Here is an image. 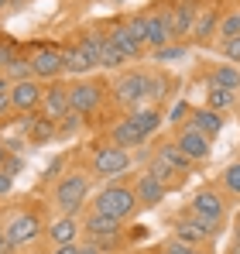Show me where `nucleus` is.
<instances>
[{"mask_svg":"<svg viewBox=\"0 0 240 254\" xmlns=\"http://www.w3.org/2000/svg\"><path fill=\"white\" fill-rule=\"evenodd\" d=\"M62 52V62H65V72L72 76H89L93 69H100V31H79V38L59 48Z\"/></svg>","mask_w":240,"mask_h":254,"instance_id":"1","label":"nucleus"},{"mask_svg":"<svg viewBox=\"0 0 240 254\" xmlns=\"http://www.w3.org/2000/svg\"><path fill=\"white\" fill-rule=\"evenodd\" d=\"M137 206H141L137 192L127 182H110L93 196V213H103V216H114V220H130L137 213Z\"/></svg>","mask_w":240,"mask_h":254,"instance_id":"2","label":"nucleus"},{"mask_svg":"<svg viewBox=\"0 0 240 254\" xmlns=\"http://www.w3.org/2000/svg\"><path fill=\"white\" fill-rule=\"evenodd\" d=\"M86 199H89V175L79 169L65 172L52 189V203H55V210L62 216H76L86 206Z\"/></svg>","mask_w":240,"mask_h":254,"instance_id":"3","label":"nucleus"},{"mask_svg":"<svg viewBox=\"0 0 240 254\" xmlns=\"http://www.w3.org/2000/svg\"><path fill=\"white\" fill-rule=\"evenodd\" d=\"M148 93H151V72H141V69H130V72H120L114 86H110V96L117 107L127 110H137L148 103Z\"/></svg>","mask_w":240,"mask_h":254,"instance_id":"4","label":"nucleus"},{"mask_svg":"<svg viewBox=\"0 0 240 254\" xmlns=\"http://www.w3.org/2000/svg\"><path fill=\"white\" fill-rule=\"evenodd\" d=\"M103 100H107V83H100V79L82 76L76 83H69V103H72V114H79V117H93L103 107Z\"/></svg>","mask_w":240,"mask_h":254,"instance_id":"5","label":"nucleus"},{"mask_svg":"<svg viewBox=\"0 0 240 254\" xmlns=\"http://www.w3.org/2000/svg\"><path fill=\"white\" fill-rule=\"evenodd\" d=\"M3 234H7V241L14 244V248H24V244H35L41 234H45V223H41V216L35 210H17L10 213L3 223Z\"/></svg>","mask_w":240,"mask_h":254,"instance_id":"6","label":"nucleus"},{"mask_svg":"<svg viewBox=\"0 0 240 254\" xmlns=\"http://www.w3.org/2000/svg\"><path fill=\"white\" fill-rule=\"evenodd\" d=\"M127 169H130V151H123L117 144H100L89 158V172L96 179H120Z\"/></svg>","mask_w":240,"mask_h":254,"instance_id":"7","label":"nucleus"},{"mask_svg":"<svg viewBox=\"0 0 240 254\" xmlns=\"http://www.w3.org/2000/svg\"><path fill=\"white\" fill-rule=\"evenodd\" d=\"M144 21H148V48H165V45L175 42V24H172V7L158 3L151 10H144Z\"/></svg>","mask_w":240,"mask_h":254,"instance_id":"8","label":"nucleus"},{"mask_svg":"<svg viewBox=\"0 0 240 254\" xmlns=\"http://www.w3.org/2000/svg\"><path fill=\"white\" fill-rule=\"evenodd\" d=\"M189 213L192 216H202V220H213V223H223L227 220V199H223L220 189L202 186L199 192L189 199Z\"/></svg>","mask_w":240,"mask_h":254,"instance_id":"9","label":"nucleus"},{"mask_svg":"<svg viewBox=\"0 0 240 254\" xmlns=\"http://www.w3.org/2000/svg\"><path fill=\"white\" fill-rule=\"evenodd\" d=\"M31 72H35V79H45V83H55V79H62L65 76V62H62V52L59 48H52V45H41L31 52Z\"/></svg>","mask_w":240,"mask_h":254,"instance_id":"10","label":"nucleus"},{"mask_svg":"<svg viewBox=\"0 0 240 254\" xmlns=\"http://www.w3.org/2000/svg\"><path fill=\"white\" fill-rule=\"evenodd\" d=\"M72 114V103H69V83H62V79H55V83L45 86V96H41V117H48V121H62V117H69Z\"/></svg>","mask_w":240,"mask_h":254,"instance_id":"11","label":"nucleus"},{"mask_svg":"<svg viewBox=\"0 0 240 254\" xmlns=\"http://www.w3.org/2000/svg\"><path fill=\"white\" fill-rule=\"evenodd\" d=\"M220 17H223V10H220L216 3H202L199 14H196V24H192V31H189V42H185V45H209L216 35H220Z\"/></svg>","mask_w":240,"mask_h":254,"instance_id":"12","label":"nucleus"},{"mask_svg":"<svg viewBox=\"0 0 240 254\" xmlns=\"http://www.w3.org/2000/svg\"><path fill=\"white\" fill-rule=\"evenodd\" d=\"M175 144L192 158V162H206L213 155V137H206L202 130H196L192 124H179L175 130Z\"/></svg>","mask_w":240,"mask_h":254,"instance_id":"13","label":"nucleus"},{"mask_svg":"<svg viewBox=\"0 0 240 254\" xmlns=\"http://www.w3.org/2000/svg\"><path fill=\"white\" fill-rule=\"evenodd\" d=\"M41 96H45V86L38 79L10 83V103H14L17 114H35V110H41Z\"/></svg>","mask_w":240,"mask_h":254,"instance_id":"14","label":"nucleus"},{"mask_svg":"<svg viewBox=\"0 0 240 254\" xmlns=\"http://www.w3.org/2000/svg\"><path fill=\"white\" fill-rule=\"evenodd\" d=\"M103 31H107V35L114 38V45L127 55V62H130V59H141V55L148 52V45L141 42L130 28H127V21H123V17H120V21H110V24H103Z\"/></svg>","mask_w":240,"mask_h":254,"instance_id":"15","label":"nucleus"},{"mask_svg":"<svg viewBox=\"0 0 240 254\" xmlns=\"http://www.w3.org/2000/svg\"><path fill=\"white\" fill-rule=\"evenodd\" d=\"M134 192H137V203H141L144 210H155V206H161V203L168 199V186L158 182L148 169L134 179Z\"/></svg>","mask_w":240,"mask_h":254,"instance_id":"16","label":"nucleus"},{"mask_svg":"<svg viewBox=\"0 0 240 254\" xmlns=\"http://www.w3.org/2000/svg\"><path fill=\"white\" fill-rule=\"evenodd\" d=\"M172 7V24H175V42H189V31L196 24V14H199V0H168Z\"/></svg>","mask_w":240,"mask_h":254,"instance_id":"17","label":"nucleus"},{"mask_svg":"<svg viewBox=\"0 0 240 254\" xmlns=\"http://www.w3.org/2000/svg\"><path fill=\"white\" fill-rule=\"evenodd\" d=\"M82 230H86V237H89V244L93 241H107V237H123V220H114V216H103V213H86V220H82Z\"/></svg>","mask_w":240,"mask_h":254,"instance_id":"18","label":"nucleus"},{"mask_svg":"<svg viewBox=\"0 0 240 254\" xmlns=\"http://www.w3.org/2000/svg\"><path fill=\"white\" fill-rule=\"evenodd\" d=\"M79 230H82V223L76 220V216H55L48 227H45V234H48V241H52V248L55 244H76V237H79Z\"/></svg>","mask_w":240,"mask_h":254,"instance_id":"19","label":"nucleus"},{"mask_svg":"<svg viewBox=\"0 0 240 254\" xmlns=\"http://www.w3.org/2000/svg\"><path fill=\"white\" fill-rule=\"evenodd\" d=\"M155 158H158V162H165L168 169L175 172V175H182V179H185V175L192 172V165H196V162H192V158H189V155H185V151H182L175 141H165V144H158Z\"/></svg>","mask_w":240,"mask_h":254,"instance_id":"20","label":"nucleus"},{"mask_svg":"<svg viewBox=\"0 0 240 254\" xmlns=\"http://www.w3.org/2000/svg\"><path fill=\"white\" fill-rule=\"evenodd\" d=\"M189 124L202 130L206 137H216V134H223V127H227V117L223 114H216V110H209V107H196L192 114H189Z\"/></svg>","mask_w":240,"mask_h":254,"instance_id":"21","label":"nucleus"},{"mask_svg":"<svg viewBox=\"0 0 240 254\" xmlns=\"http://www.w3.org/2000/svg\"><path fill=\"white\" fill-rule=\"evenodd\" d=\"M144 141H148V137H144L137 127L130 124L127 117H123V121H117V124L110 127V144H117V148H123V151H130V148H141Z\"/></svg>","mask_w":240,"mask_h":254,"instance_id":"22","label":"nucleus"},{"mask_svg":"<svg viewBox=\"0 0 240 254\" xmlns=\"http://www.w3.org/2000/svg\"><path fill=\"white\" fill-rule=\"evenodd\" d=\"M127 121H130V124L137 127V130H141L144 137H151V134H155V130L161 127V121H165V117H161V110H158V107L144 103V107L130 110V114H127Z\"/></svg>","mask_w":240,"mask_h":254,"instance_id":"23","label":"nucleus"},{"mask_svg":"<svg viewBox=\"0 0 240 254\" xmlns=\"http://www.w3.org/2000/svg\"><path fill=\"white\" fill-rule=\"evenodd\" d=\"M24 130H28V141H31V144H48V141L59 137V124L48 121V117H35V114H31V121L24 124Z\"/></svg>","mask_w":240,"mask_h":254,"instance_id":"24","label":"nucleus"},{"mask_svg":"<svg viewBox=\"0 0 240 254\" xmlns=\"http://www.w3.org/2000/svg\"><path fill=\"white\" fill-rule=\"evenodd\" d=\"M3 76H7L10 83H21V79H35V72H31V55H14V52L7 48Z\"/></svg>","mask_w":240,"mask_h":254,"instance_id":"25","label":"nucleus"},{"mask_svg":"<svg viewBox=\"0 0 240 254\" xmlns=\"http://www.w3.org/2000/svg\"><path fill=\"white\" fill-rule=\"evenodd\" d=\"M123 62H127V55L114 45L107 31H100V69H120Z\"/></svg>","mask_w":240,"mask_h":254,"instance_id":"26","label":"nucleus"},{"mask_svg":"<svg viewBox=\"0 0 240 254\" xmlns=\"http://www.w3.org/2000/svg\"><path fill=\"white\" fill-rule=\"evenodd\" d=\"M209 86H220V89L237 93V89H240V69H237V65H230V62L216 65V69L209 72Z\"/></svg>","mask_w":240,"mask_h":254,"instance_id":"27","label":"nucleus"},{"mask_svg":"<svg viewBox=\"0 0 240 254\" xmlns=\"http://www.w3.org/2000/svg\"><path fill=\"white\" fill-rule=\"evenodd\" d=\"M234 103H237V93H230V89H220V86H209V89H206V107H209V110L223 114V110H230Z\"/></svg>","mask_w":240,"mask_h":254,"instance_id":"28","label":"nucleus"},{"mask_svg":"<svg viewBox=\"0 0 240 254\" xmlns=\"http://www.w3.org/2000/svg\"><path fill=\"white\" fill-rule=\"evenodd\" d=\"M220 42H230V38H240V7H230V10H223V17H220V35H216Z\"/></svg>","mask_w":240,"mask_h":254,"instance_id":"29","label":"nucleus"},{"mask_svg":"<svg viewBox=\"0 0 240 254\" xmlns=\"http://www.w3.org/2000/svg\"><path fill=\"white\" fill-rule=\"evenodd\" d=\"M148 172H151V175H155V179H158V182H165V186H168V189H175V186H179V182H182V175H175V172L168 169V165H165V162H158V158H151V165H148Z\"/></svg>","mask_w":240,"mask_h":254,"instance_id":"30","label":"nucleus"},{"mask_svg":"<svg viewBox=\"0 0 240 254\" xmlns=\"http://www.w3.org/2000/svg\"><path fill=\"white\" fill-rule=\"evenodd\" d=\"M185 55H189V45H175V42L151 52V59H155V62H175V59H185Z\"/></svg>","mask_w":240,"mask_h":254,"instance_id":"31","label":"nucleus"},{"mask_svg":"<svg viewBox=\"0 0 240 254\" xmlns=\"http://www.w3.org/2000/svg\"><path fill=\"white\" fill-rule=\"evenodd\" d=\"M168 254H209L206 248H196V244H185V241H179V237H168L165 244H161Z\"/></svg>","mask_w":240,"mask_h":254,"instance_id":"32","label":"nucleus"},{"mask_svg":"<svg viewBox=\"0 0 240 254\" xmlns=\"http://www.w3.org/2000/svg\"><path fill=\"white\" fill-rule=\"evenodd\" d=\"M223 189H227L230 196H240V162H234L230 169L223 172Z\"/></svg>","mask_w":240,"mask_h":254,"instance_id":"33","label":"nucleus"},{"mask_svg":"<svg viewBox=\"0 0 240 254\" xmlns=\"http://www.w3.org/2000/svg\"><path fill=\"white\" fill-rule=\"evenodd\" d=\"M172 93V83L165 79V76H151V93H148V100L155 103V100H165Z\"/></svg>","mask_w":240,"mask_h":254,"instance_id":"34","label":"nucleus"},{"mask_svg":"<svg viewBox=\"0 0 240 254\" xmlns=\"http://www.w3.org/2000/svg\"><path fill=\"white\" fill-rule=\"evenodd\" d=\"M220 52H223V62L237 65V62H240V38H230V42H220Z\"/></svg>","mask_w":240,"mask_h":254,"instance_id":"35","label":"nucleus"},{"mask_svg":"<svg viewBox=\"0 0 240 254\" xmlns=\"http://www.w3.org/2000/svg\"><path fill=\"white\" fill-rule=\"evenodd\" d=\"M79 114H69V117H62V121H59V137H69V134H76V130H79Z\"/></svg>","mask_w":240,"mask_h":254,"instance_id":"36","label":"nucleus"},{"mask_svg":"<svg viewBox=\"0 0 240 254\" xmlns=\"http://www.w3.org/2000/svg\"><path fill=\"white\" fill-rule=\"evenodd\" d=\"M10 189H14V175H10L7 169H0V199L10 196Z\"/></svg>","mask_w":240,"mask_h":254,"instance_id":"37","label":"nucleus"},{"mask_svg":"<svg viewBox=\"0 0 240 254\" xmlns=\"http://www.w3.org/2000/svg\"><path fill=\"white\" fill-rule=\"evenodd\" d=\"M10 114H14V103H10V89H7V93H0V121Z\"/></svg>","mask_w":240,"mask_h":254,"instance_id":"38","label":"nucleus"},{"mask_svg":"<svg viewBox=\"0 0 240 254\" xmlns=\"http://www.w3.org/2000/svg\"><path fill=\"white\" fill-rule=\"evenodd\" d=\"M52 254H82V248H79V244H55Z\"/></svg>","mask_w":240,"mask_h":254,"instance_id":"39","label":"nucleus"},{"mask_svg":"<svg viewBox=\"0 0 240 254\" xmlns=\"http://www.w3.org/2000/svg\"><path fill=\"white\" fill-rule=\"evenodd\" d=\"M185 114H192V110H189V107H185V103H179V107H175V110H172V117H168V121H172V124H179V121H182V117H185Z\"/></svg>","mask_w":240,"mask_h":254,"instance_id":"40","label":"nucleus"},{"mask_svg":"<svg viewBox=\"0 0 240 254\" xmlns=\"http://www.w3.org/2000/svg\"><path fill=\"white\" fill-rule=\"evenodd\" d=\"M0 254H14V244L7 241V234H3V227H0Z\"/></svg>","mask_w":240,"mask_h":254,"instance_id":"41","label":"nucleus"},{"mask_svg":"<svg viewBox=\"0 0 240 254\" xmlns=\"http://www.w3.org/2000/svg\"><path fill=\"white\" fill-rule=\"evenodd\" d=\"M7 162H10V148L0 141V169H7Z\"/></svg>","mask_w":240,"mask_h":254,"instance_id":"42","label":"nucleus"},{"mask_svg":"<svg viewBox=\"0 0 240 254\" xmlns=\"http://www.w3.org/2000/svg\"><path fill=\"white\" fill-rule=\"evenodd\" d=\"M7 89H10V79H7V76L0 72V93H7Z\"/></svg>","mask_w":240,"mask_h":254,"instance_id":"43","label":"nucleus"},{"mask_svg":"<svg viewBox=\"0 0 240 254\" xmlns=\"http://www.w3.org/2000/svg\"><path fill=\"white\" fill-rule=\"evenodd\" d=\"M82 254H107V251H100V248H93V244H86V248H82Z\"/></svg>","mask_w":240,"mask_h":254,"instance_id":"44","label":"nucleus"},{"mask_svg":"<svg viewBox=\"0 0 240 254\" xmlns=\"http://www.w3.org/2000/svg\"><path fill=\"white\" fill-rule=\"evenodd\" d=\"M3 62H7V48L0 45V72H3Z\"/></svg>","mask_w":240,"mask_h":254,"instance_id":"45","label":"nucleus"},{"mask_svg":"<svg viewBox=\"0 0 240 254\" xmlns=\"http://www.w3.org/2000/svg\"><path fill=\"white\" fill-rule=\"evenodd\" d=\"M234 237H237V244H240V213H237V223H234Z\"/></svg>","mask_w":240,"mask_h":254,"instance_id":"46","label":"nucleus"},{"mask_svg":"<svg viewBox=\"0 0 240 254\" xmlns=\"http://www.w3.org/2000/svg\"><path fill=\"white\" fill-rule=\"evenodd\" d=\"M7 7H10V0H0V14H3V10H7Z\"/></svg>","mask_w":240,"mask_h":254,"instance_id":"47","label":"nucleus"},{"mask_svg":"<svg viewBox=\"0 0 240 254\" xmlns=\"http://www.w3.org/2000/svg\"><path fill=\"white\" fill-rule=\"evenodd\" d=\"M230 254H240V244H234V251H230Z\"/></svg>","mask_w":240,"mask_h":254,"instance_id":"48","label":"nucleus"},{"mask_svg":"<svg viewBox=\"0 0 240 254\" xmlns=\"http://www.w3.org/2000/svg\"><path fill=\"white\" fill-rule=\"evenodd\" d=\"M151 254H168V251H165V248H158V251H151Z\"/></svg>","mask_w":240,"mask_h":254,"instance_id":"49","label":"nucleus"},{"mask_svg":"<svg viewBox=\"0 0 240 254\" xmlns=\"http://www.w3.org/2000/svg\"><path fill=\"white\" fill-rule=\"evenodd\" d=\"M130 254H141V251H130Z\"/></svg>","mask_w":240,"mask_h":254,"instance_id":"50","label":"nucleus"},{"mask_svg":"<svg viewBox=\"0 0 240 254\" xmlns=\"http://www.w3.org/2000/svg\"><path fill=\"white\" fill-rule=\"evenodd\" d=\"M237 103H240V100H237Z\"/></svg>","mask_w":240,"mask_h":254,"instance_id":"51","label":"nucleus"}]
</instances>
